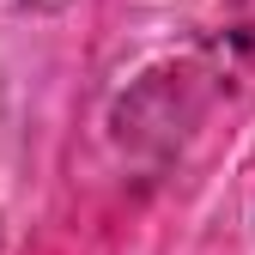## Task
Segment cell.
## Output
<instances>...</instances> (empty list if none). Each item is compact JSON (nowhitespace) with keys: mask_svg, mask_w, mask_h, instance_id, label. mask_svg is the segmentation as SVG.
Returning a JSON list of instances; mask_svg holds the SVG:
<instances>
[{"mask_svg":"<svg viewBox=\"0 0 255 255\" xmlns=\"http://www.w3.org/2000/svg\"><path fill=\"white\" fill-rule=\"evenodd\" d=\"M12 6H30V12H49V6H61V0H12Z\"/></svg>","mask_w":255,"mask_h":255,"instance_id":"6da1fadb","label":"cell"}]
</instances>
